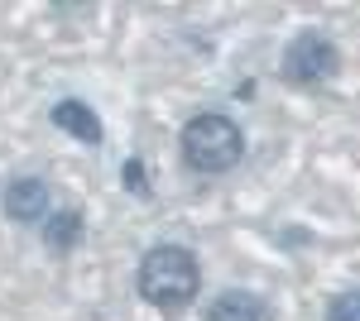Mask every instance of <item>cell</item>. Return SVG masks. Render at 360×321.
Instances as JSON below:
<instances>
[{
	"label": "cell",
	"instance_id": "1",
	"mask_svg": "<svg viewBox=\"0 0 360 321\" xmlns=\"http://www.w3.org/2000/svg\"><path fill=\"white\" fill-rule=\"evenodd\" d=\"M135 288L149 307H159L164 317H178L202 293V264L188 244H154V249L139 254Z\"/></svg>",
	"mask_w": 360,
	"mask_h": 321
},
{
	"label": "cell",
	"instance_id": "2",
	"mask_svg": "<svg viewBox=\"0 0 360 321\" xmlns=\"http://www.w3.org/2000/svg\"><path fill=\"white\" fill-rule=\"evenodd\" d=\"M178 154L193 173L221 178L231 168H240V159H245V130L221 110H202L178 130Z\"/></svg>",
	"mask_w": 360,
	"mask_h": 321
},
{
	"label": "cell",
	"instance_id": "3",
	"mask_svg": "<svg viewBox=\"0 0 360 321\" xmlns=\"http://www.w3.org/2000/svg\"><path fill=\"white\" fill-rule=\"evenodd\" d=\"M336 72H341V48H336V39H327L322 29L293 34L283 58H278V77L288 81V86H298V91H317Z\"/></svg>",
	"mask_w": 360,
	"mask_h": 321
},
{
	"label": "cell",
	"instance_id": "4",
	"mask_svg": "<svg viewBox=\"0 0 360 321\" xmlns=\"http://www.w3.org/2000/svg\"><path fill=\"white\" fill-rule=\"evenodd\" d=\"M0 211L15 225H44V216L53 211V192H49L44 178H15L0 197Z\"/></svg>",
	"mask_w": 360,
	"mask_h": 321
},
{
	"label": "cell",
	"instance_id": "5",
	"mask_svg": "<svg viewBox=\"0 0 360 321\" xmlns=\"http://www.w3.org/2000/svg\"><path fill=\"white\" fill-rule=\"evenodd\" d=\"M202 321H274V307L259 293H245V288H226L221 297L207 302Z\"/></svg>",
	"mask_w": 360,
	"mask_h": 321
},
{
	"label": "cell",
	"instance_id": "6",
	"mask_svg": "<svg viewBox=\"0 0 360 321\" xmlns=\"http://www.w3.org/2000/svg\"><path fill=\"white\" fill-rule=\"evenodd\" d=\"M39 235H44V249L63 259V254H72V249L82 244V235H86V216L77 211V207H53V211L44 216Z\"/></svg>",
	"mask_w": 360,
	"mask_h": 321
},
{
	"label": "cell",
	"instance_id": "7",
	"mask_svg": "<svg viewBox=\"0 0 360 321\" xmlns=\"http://www.w3.org/2000/svg\"><path fill=\"white\" fill-rule=\"evenodd\" d=\"M53 125L63 134H72V139H82L86 149H96L101 139H106V125H101V115L86 106V101H77V96H63L53 106Z\"/></svg>",
	"mask_w": 360,
	"mask_h": 321
},
{
	"label": "cell",
	"instance_id": "8",
	"mask_svg": "<svg viewBox=\"0 0 360 321\" xmlns=\"http://www.w3.org/2000/svg\"><path fill=\"white\" fill-rule=\"evenodd\" d=\"M322 321H360V288H346L327 302V317Z\"/></svg>",
	"mask_w": 360,
	"mask_h": 321
},
{
	"label": "cell",
	"instance_id": "9",
	"mask_svg": "<svg viewBox=\"0 0 360 321\" xmlns=\"http://www.w3.org/2000/svg\"><path fill=\"white\" fill-rule=\"evenodd\" d=\"M125 188L135 192V197H154V188L144 183V163L139 159H125Z\"/></svg>",
	"mask_w": 360,
	"mask_h": 321
}]
</instances>
